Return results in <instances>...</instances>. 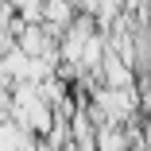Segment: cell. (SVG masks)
I'll use <instances>...</instances> for the list:
<instances>
[{
    "label": "cell",
    "mask_w": 151,
    "mask_h": 151,
    "mask_svg": "<svg viewBox=\"0 0 151 151\" xmlns=\"http://www.w3.org/2000/svg\"><path fill=\"white\" fill-rule=\"evenodd\" d=\"M124 143H128V136L120 132L116 124H105L101 136H97V147H124Z\"/></svg>",
    "instance_id": "6da1fadb"
}]
</instances>
